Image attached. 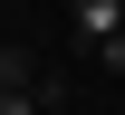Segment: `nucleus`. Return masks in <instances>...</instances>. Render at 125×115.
<instances>
[{
  "instance_id": "obj_1",
  "label": "nucleus",
  "mask_w": 125,
  "mask_h": 115,
  "mask_svg": "<svg viewBox=\"0 0 125 115\" xmlns=\"http://www.w3.org/2000/svg\"><path fill=\"white\" fill-rule=\"evenodd\" d=\"M67 10H77V38H87V48L125 38V0H67Z\"/></svg>"
},
{
  "instance_id": "obj_2",
  "label": "nucleus",
  "mask_w": 125,
  "mask_h": 115,
  "mask_svg": "<svg viewBox=\"0 0 125 115\" xmlns=\"http://www.w3.org/2000/svg\"><path fill=\"white\" fill-rule=\"evenodd\" d=\"M58 86H0V115H48Z\"/></svg>"
},
{
  "instance_id": "obj_3",
  "label": "nucleus",
  "mask_w": 125,
  "mask_h": 115,
  "mask_svg": "<svg viewBox=\"0 0 125 115\" xmlns=\"http://www.w3.org/2000/svg\"><path fill=\"white\" fill-rule=\"evenodd\" d=\"M0 86H48V77H39V58H29V48H0Z\"/></svg>"
},
{
  "instance_id": "obj_4",
  "label": "nucleus",
  "mask_w": 125,
  "mask_h": 115,
  "mask_svg": "<svg viewBox=\"0 0 125 115\" xmlns=\"http://www.w3.org/2000/svg\"><path fill=\"white\" fill-rule=\"evenodd\" d=\"M96 67H106V77H125V38H106V48H96Z\"/></svg>"
}]
</instances>
